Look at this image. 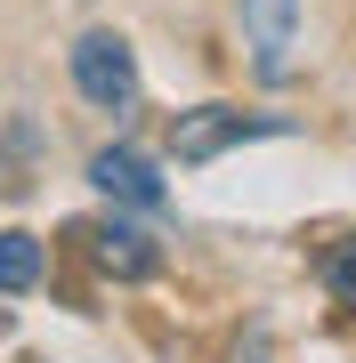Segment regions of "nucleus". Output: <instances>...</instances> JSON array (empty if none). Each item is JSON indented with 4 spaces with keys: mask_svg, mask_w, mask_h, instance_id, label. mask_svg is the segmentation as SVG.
<instances>
[{
    "mask_svg": "<svg viewBox=\"0 0 356 363\" xmlns=\"http://www.w3.org/2000/svg\"><path fill=\"white\" fill-rule=\"evenodd\" d=\"M243 138H291V121L284 113H235V105H195V113L171 121V154L186 169H195V162H219L227 145H243Z\"/></svg>",
    "mask_w": 356,
    "mask_h": 363,
    "instance_id": "obj_2",
    "label": "nucleus"
},
{
    "mask_svg": "<svg viewBox=\"0 0 356 363\" xmlns=\"http://www.w3.org/2000/svg\"><path fill=\"white\" fill-rule=\"evenodd\" d=\"M41 283V242H33V234H0V291H33Z\"/></svg>",
    "mask_w": 356,
    "mask_h": 363,
    "instance_id": "obj_6",
    "label": "nucleus"
},
{
    "mask_svg": "<svg viewBox=\"0 0 356 363\" xmlns=\"http://www.w3.org/2000/svg\"><path fill=\"white\" fill-rule=\"evenodd\" d=\"M73 89H81V105L90 113H138V57H130V40L122 33H81L73 40Z\"/></svg>",
    "mask_w": 356,
    "mask_h": 363,
    "instance_id": "obj_1",
    "label": "nucleus"
},
{
    "mask_svg": "<svg viewBox=\"0 0 356 363\" xmlns=\"http://www.w3.org/2000/svg\"><path fill=\"white\" fill-rule=\"evenodd\" d=\"M90 186H97L106 202H122V210H162V202H171V194H162V178H154V162L130 154V145L90 154Z\"/></svg>",
    "mask_w": 356,
    "mask_h": 363,
    "instance_id": "obj_4",
    "label": "nucleus"
},
{
    "mask_svg": "<svg viewBox=\"0 0 356 363\" xmlns=\"http://www.w3.org/2000/svg\"><path fill=\"white\" fill-rule=\"evenodd\" d=\"M90 259L114 283H146V274H162V242L138 234V226H122V218H106V226H90Z\"/></svg>",
    "mask_w": 356,
    "mask_h": 363,
    "instance_id": "obj_5",
    "label": "nucleus"
},
{
    "mask_svg": "<svg viewBox=\"0 0 356 363\" xmlns=\"http://www.w3.org/2000/svg\"><path fill=\"white\" fill-rule=\"evenodd\" d=\"M235 363H267V339H259V331H251V339H243V347H235Z\"/></svg>",
    "mask_w": 356,
    "mask_h": 363,
    "instance_id": "obj_8",
    "label": "nucleus"
},
{
    "mask_svg": "<svg viewBox=\"0 0 356 363\" xmlns=\"http://www.w3.org/2000/svg\"><path fill=\"white\" fill-rule=\"evenodd\" d=\"M324 291L340 298V307H356V234L332 250V259H324Z\"/></svg>",
    "mask_w": 356,
    "mask_h": 363,
    "instance_id": "obj_7",
    "label": "nucleus"
},
{
    "mask_svg": "<svg viewBox=\"0 0 356 363\" xmlns=\"http://www.w3.org/2000/svg\"><path fill=\"white\" fill-rule=\"evenodd\" d=\"M243 16V49H251V73L267 89H284L300 73V0H235Z\"/></svg>",
    "mask_w": 356,
    "mask_h": 363,
    "instance_id": "obj_3",
    "label": "nucleus"
}]
</instances>
